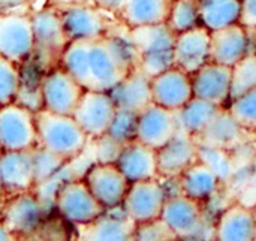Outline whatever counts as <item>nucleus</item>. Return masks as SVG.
<instances>
[{"label":"nucleus","instance_id":"nucleus-29","mask_svg":"<svg viewBox=\"0 0 256 241\" xmlns=\"http://www.w3.org/2000/svg\"><path fill=\"white\" fill-rule=\"evenodd\" d=\"M220 108L222 106L216 104L194 96L183 108L176 111L178 129L195 138H200V135L207 129Z\"/></svg>","mask_w":256,"mask_h":241},{"label":"nucleus","instance_id":"nucleus-19","mask_svg":"<svg viewBox=\"0 0 256 241\" xmlns=\"http://www.w3.org/2000/svg\"><path fill=\"white\" fill-rule=\"evenodd\" d=\"M116 164L130 183L160 177L158 150L138 140L122 146Z\"/></svg>","mask_w":256,"mask_h":241},{"label":"nucleus","instance_id":"nucleus-1","mask_svg":"<svg viewBox=\"0 0 256 241\" xmlns=\"http://www.w3.org/2000/svg\"><path fill=\"white\" fill-rule=\"evenodd\" d=\"M90 88L110 92L138 66L130 36H104L90 44Z\"/></svg>","mask_w":256,"mask_h":241},{"label":"nucleus","instance_id":"nucleus-14","mask_svg":"<svg viewBox=\"0 0 256 241\" xmlns=\"http://www.w3.org/2000/svg\"><path fill=\"white\" fill-rule=\"evenodd\" d=\"M212 62V30L198 26L178 33L174 45V63L188 74H195Z\"/></svg>","mask_w":256,"mask_h":241},{"label":"nucleus","instance_id":"nucleus-40","mask_svg":"<svg viewBox=\"0 0 256 241\" xmlns=\"http://www.w3.org/2000/svg\"><path fill=\"white\" fill-rule=\"evenodd\" d=\"M244 194H250L252 195V202H250V207H252V204L255 202L256 200V153L255 156H254L252 165H250V174L248 177V186L243 190V195Z\"/></svg>","mask_w":256,"mask_h":241},{"label":"nucleus","instance_id":"nucleus-39","mask_svg":"<svg viewBox=\"0 0 256 241\" xmlns=\"http://www.w3.org/2000/svg\"><path fill=\"white\" fill-rule=\"evenodd\" d=\"M240 22L252 34H256V0H243Z\"/></svg>","mask_w":256,"mask_h":241},{"label":"nucleus","instance_id":"nucleus-45","mask_svg":"<svg viewBox=\"0 0 256 241\" xmlns=\"http://www.w3.org/2000/svg\"><path fill=\"white\" fill-rule=\"evenodd\" d=\"M252 212H254V216H255V220H256V200H255V202L252 204Z\"/></svg>","mask_w":256,"mask_h":241},{"label":"nucleus","instance_id":"nucleus-42","mask_svg":"<svg viewBox=\"0 0 256 241\" xmlns=\"http://www.w3.org/2000/svg\"><path fill=\"white\" fill-rule=\"evenodd\" d=\"M6 240H15V236L3 225V222L0 220V241Z\"/></svg>","mask_w":256,"mask_h":241},{"label":"nucleus","instance_id":"nucleus-11","mask_svg":"<svg viewBox=\"0 0 256 241\" xmlns=\"http://www.w3.org/2000/svg\"><path fill=\"white\" fill-rule=\"evenodd\" d=\"M84 180L93 195L106 210L122 207L130 188V182L116 162H96L88 168Z\"/></svg>","mask_w":256,"mask_h":241},{"label":"nucleus","instance_id":"nucleus-31","mask_svg":"<svg viewBox=\"0 0 256 241\" xmlns=\"http://www.w3.org/2000/svg\"><path fill=\"white\" fill-rule=\"evenodd\" d=\"M90 44L86 40H72L60 57V66L86 88H90Z\"/></svg>","mask_w":256,"mask_h":241},{"label":"nucleus","instance_id":"nucleus-16","mask_svg":"<svg viewBox=\"0 0 256 241\" xmlns=\"http://www.w3.org/2000/svg\"><path fill=\"white\" fill-rule=\"evenodd\" d=\"M178 132V123L176 111H171L158 104L148 105L138 114V132L136 140L153 147L162 148Z\"/></svg>","mask_w":256,"mask_h":241},{"label":"nucleus","instance_id":"nucleus-30","mask_svg":"<svg viewBox=\"0 0 256 241\" xmlns=\"http://www.w3.org/2000/svg\"><path fill=\"white\" fill-rule=\"evenodd\" d=\"M243 0H200L201 24L208 30H219L240 22Z\"/></svg>","mask_w":256,"mask_h":241},{"label":"nucleus","instance_id":"nucleus-10","mask_svg":"<svg viewBox=\"0 0 256 241\" xmlns=\"http://www.w3.org/2000/svg\"><path fill=\"white\" fill-rule=\"evenodd\" d=\"M36 50L32 15L0 14V54L15 63L26 62Z\"/></svg>","mask_w":256,"mask_h":241},{"label":"nucleus","instance_id":"nucleus-37","mask_svg":"<svg viewBox=\"0 0 256 241\" xmlns=\"http://www.w3.org/2000/svg\"><path fill=\"white\" fill-rule=\"evenodd\" d=\"M228 110L244 129L249 132L256 130V88L231 99Z\"/></svg>","mask_w":256,"mask_h":241},{"label":"nucleus","instance_id":"nucleus-34","mask_svg":"<svg viewBox=\"0 0 256 241\" xmlns=\"http://www.w3.org/2000/svg\"><path fill=\"white\" fill-rule=\"evenodd\" d=\"M256 88V52H249L232 66L231 99ZM230 99V100H231Z\"/></svg>","mask_w":256,"mask_h":241},{"label":"nucleus","instance_id":"nucleus-28","mask_svg":"<svg viewBox=\"0 0 256 241\" xmlns=\"http://www.w3.org/2000/svg\"><path fill=\"white\" fill-rule=\"evenodd\" d=\"M180 182L183 195L201 202L212 200L222 184L218 174L200 159L180 176Z\"/></svg>","mask_w":256,"mask_h":241},{"label":"nucleus","instance_id":"nucleus-32","mask_svg":"<svg viewBox=\"0 0 256 241\" xmlns=\"http://www.w3.org/2000/svg\"><path fill=\"white\" fill-rule=\"evenodd\" d=\"M166 24L177 34L201 26L200 0H174Z\"/></svg>","mask_w":256,"mask_h":241},{"label":"nucleus","instance_id":"nucleus-2","mask_svg":"<svg viewBox=\"0 0 256 241\" xmlns=\"http://www.w3.org/2000/svg\"><path fill=\"white\" fill-rule=\"evenodd\" d=\"M36 128L38 147L66 162L75 159L90 138L74 116L51 112L45 108L36 111Z\"/></svg>","mask_w":256,"mask_h":241},{"label":"nucleus","instance_id":"nucleus-43","mask_svg":"<svg viewBox=\"0 0 256 241\" xmlns=\"http://www.w3.org/2000/svg\"><path fill=\"white\" fill-rule=\"evenodd\" d=\"M8 192H6V188H4V184H3V180H2V174H0V204L3 202V200H4V195H6Z\"/></svg>","mask_w":256,"mask_h":241},{"label":"nucleus","instance_id":"nucleus-26","mask_svg":"<svg viewBox=\"0 0 256 241\" xmlns=\"http://www.w3.org/2000/svg\"><path fill=\"white\" fill-rule=\"evenodd\" d=\"M80 238L82 240H134L136 224L122 210L120 216L106 210L96 220L80 225Z\"/></svg>","mask_w":256,"mask_h":241},{"label":"nucleus","instance_id":"nucleus-27","mask_svg":"<svg viewBox=\"0 0 256 241\" xmlns=\"http://www.w3.org/2000/svg\"><path fill=\"white\" fill-rule=\"evenodd\" d=\"M174 0H124L117 15L129 27L162 24L168 21Z\"/></svg>","mask_w":256,"mask_h":241},{"label":"nucleus","instance_id":"nucleus-7","mask_svg":"<svg viewBox=\"0 0 256 241\" xmlns=\"http://www.w3.org/2000/svg\"><path fill=\"white\" fill-rule=\"evenodd\" d=\"M86 87L62 66L46 72L39 84L40 108L51 112L72 116Z\"/></svg>","mask_w":256,"mask_h":241},{"label":"nucleus","instance_id":"nucleus-3","mask_svg":"<svg viewBox=\"0 0 256 241\" xmlns=\"http://www.w3.org/2000/svg\"><path fill=\"white\" fill-rule=\"evenodd\" d=\"M129 36L138 51V68L148 76L153 78L176 66L174 45L177 33L166 22L129 28Z\"/></svg>","mask_w":256,"mask_h":241},{"label":"nucleus","instance_id":"nucleus-25","mask_svg":"<svg viewBox=\"0 0 256 241\" xmlns=\"http://www.w3.org/2000/svg\"><path fill=\"white\" fill-rule=\"evenodd\" d=\"M246 132L249 130L244 129L234 118L230 110L222 106L216 114V117L212 120V123L207 126V129L196 140L201 144H207L231 152L243 144Z\"/></svg>","mask_w":256,"mask_h":241},{"label":"nucleus","instance_id":"nucleus-33","mask_svg":"<svg viewBox=\"0 0 256 241\" xmlns=\"http://www.w3.org/2000/svg\"><path fill=\"white\" fill-rule=\"evenodd\" d=\"M200 160L207 164L219 177V180L224 183H228L232 180L234 176V164L232 158L230 156V150L201 144L200 142V153H198Z\"/></svg>","mask_w":256,"mask_h":241},{"label":"nucleus","instance_id":"nucleus-23","mask_svg":"<svg viewBox=\"0 0 256 241\" xmlns=\"http://www.w3.org/2000/svg\"><path fill=\"white\" fill-rule=\"evenodd\" d=\"M110 94L117 108L140 114L153 104L152 76L136 66L114 88L110 90Z\"/></svg>","mask_w":256,"mask_h":241},{"label":"nucleus","instance_id":"nucleus-24","mask_svg":"<svg viewBox=\"0 0 256 241\" xmlns=\"http://www.w3.org/2000/svg\"><path fill=\"white\" fill-rule=\"evenodd\" d=\"M214 240H256V220L252 207L238 201L222 212L214 225Z\"/></svg>","mask_w":256,"mask_h":241},{"label":"nucleus","instance_id":"nucleus-17","mask_svg":"<svg viewBox=\"0 0 256 241\" xmlns=\"http://www.w3.org/2000/svg\"><path fill=\"white\" fill-rule=\"evenodd\" d=\"M252 33L236 22L228 27L212 32V62L232 68L244 56L254 52L250 48Z\"/></svg>","mask_w":256,"mask_h":241},{"label":"nucleus","instance_id":"nucleus-5","mask_svg":"<svg viewBox=\"0 0 256 241\" xmlns=\"http://www.w3.org/2000/svg\"><path fill=\"white\" fill-rule=\"evenodd\" d=\"M54 204L58 214L76 226L87 225L106 212L84 178L63 183L56 192Z\"/></svg>","mask_w":256,"mask_h":241},{"label":"nucleus","instance_id":"nucleus-20","mask_svg":"<svg viewBox=\"0 0 256 241\" xmlns=\"http://www.w3.org/2000/svg\"><path fill=\"white\" fill-rule=\"evenodd\" d=\"M200 142L195 136L178 129L177 135L158 150L160 177H180L200 158Z\"/></svg>","mask_w":256,"mask_h":241},{"label":"nucleus","instance_id":"nucleus-9","mask_svg":"<svg viewBox=\"0 0 256 241\" xmlns=\"http://www.w3.org/2000/svg\"><path fill=\"white\" fill-rule=\"evenodd\" d=\"M116 112L117 105L110 92L86 88L72 116L90 138L100 140L106 135Z\"/></svg>","mask_w":256,"mask_h":241},{"label":"nucleus","instance_id":"nucleus-22","mask_svg":"<svg viewBox=\"0 0 256 241\" xmlns=\"http://www.w3.org/2000/svg\"><path fill=\"white\" fill-rule=\"evenodd\" d=\"M33 33L36 50L45 52L46 56H57L58 62L62 52L69 44V39L64 33L60 10L45 8L32 15Z\"/></svg>","mask_w":256,"mask_h":241},{"label":"nucleus","instance_id":"nucleus-13","mask_svg":"<svg viewBox=\"0 0 256 241\" xmlns=\"http://www.w3.org/2000/svg\"><path fill=\"white\" fill-rule=\"evenodd\" d=\"M102 10L105 9L92 8L84 3H74L60 9L63 28L69 42H93L106 36L108 22Z\"/></svg>","mask_w":256,"mask_h":241},{"label":"nucleus","instance_id":"nucleus-6","mask_svg":"<svg viewBox=\"0 0 256 241\" xmlns=\"http://www.w3.org/2000/svg\"><path fill=\"white\" fill-rule=\"evenodd\" d=\"M164 222L171 228L177 238L183 240H204L210 226L204 216L202 202L186 195H176L166 200L162 216Z\"/></svg>","mask_w":256,"mask_h":241},{"label":"nucleus","instance_id":"nucleus-35","mask_svg":"<svg viewBox=\"0 0 256 241\" xmlns=\"http://www.w3.org/2000/svg\"><path fill=\"white\" fill-rule=\"evenodd\" d=\"M138 132V112L117 108V112L108 128L106 136L123 146L136 140Z\"/></svg>","mask_w":256,"mask_h":241},{"label":"nucleus","instance_id":"nucleus-15","mask_svg":"<svg viewBox=\"0 0 256 241\" xmlns=\"http://www.w3.org/2000/svg\"><path fill=\"white\" fill-rule=\"evenodd\" d=\"M152 94L154 104L178 111L195 96L192 75L172 66L152 78Z\"/></svg>","mask_w":256,"mask_h":241},{"label":"nucleus","instance_id":"nucleus-21","mask_svg":"<svg viewBox=\"0 0 256 241\" xmlns=\"http://www.w3.org/2000/svg\"><path fill=\"white\" fill-rule=\"evenodd\" d=\"M0 174L8 194L32 190L38 183L33 150L2 152Z\"/></svg>","mask_w":256,"mask_h":241},{"label":"nucleus","instance_id":"nucleus-46","mask_svg":"<svg viewBox=\"0 0 256 241\" xmlns=\"http://www.w3.org/2000/svg\"><path fill=\"white\" fill-rule=\"evenodd\" d=\"M2 152H3V150H2V147H0V153H2Z\"/></svg>","mask_w":256,"mask_h":241},{"label":"nucleus","instance_id":"nucleus-44","mask_svg":"<svg viewBox=\"0 0 256 241\" xmlns=\"http://www.w3.org/2000/svg\"><path fill=\"white\" fill-rule=\"evenodd\" d=\"M21 2H24V0H6L8 4H18V3H21Z\"/></svg>","mask_w":256,"mask_h":241},{"label":"nucleus","instance_id":"nucleus-8","mask_svg":"<svg viewBox=\"0 0 256 241\" xmlns=\"http://www.w3.org/2000/svg\"><path fill=\"white\" fill-rule=\"evenodd\" d=\"M44 218V206L32 190L14 194L0 212V220L15 238L33 236L40 228Z\"/></svg>","mask_w":256,"mask_h":241},{"label":"nucleus","instance_id":"nucleus-38","mask_svg":"<svg viewBox=\"0 0 256 241\" xmlns=\"http://www.w3.org/2000/svg\"><path fill=\"white\" fill-rule=\"evenodd\" d=\"M176 234L171 231V228L164 222L162 218L138 224L134 240H176Z\"/></svg>","mask_w":256,"mask_h":241},{"label":"nucleus","instance_id":"nucleus-41","mask_svg":"<svg viewBox=\"0 0 256 241\" xmlns=\"http://www.w3.org/2000/svg\"><path fill=\"white\" fill-rule=\"evenodd\" d=\"M99 8H102V9H105V10H108V12H114V14H117L118 10H120V8H122V4H123V2L124 0H93Z\"/></svg>","mask_w":256,"mask_h":241},{"label":"nucleus","instance_id":"nucleus-12","mask_svg":"<svg viewBox=\"0 0 256 241\" xmlns=\"http://www.w3.org/2000/svg\"><path fill=\"white\" fill-rule=\"evenodd\" d=\"M166 194L159 178L130 183V188L122 204L124 213L138 225L159 219L162 216Z\"/></svg>","mask_w":256,"mask_h":241},{"label":"nucleus","instance_id":"nucleus-36","mask_svg":"<svg viewBox=\"0 0 256 241\" xmlns=\"http://www.w3.org/2000/svg\"><path fill=\"white\" fill-rule=\"evenodd\" d=\"M21 90L18 63L0 54V106L16 100Z\"/></svg>","mask_w":256,"mask_h":241},{"label":"nucleus","instance_id":"nucleus-18","mask_svg":"<svg viewBox=\"0 0 256 241\" xmlns=\"http://www.w3.org/2000/svg\"><path fill=\"white\" fill-rule=\"evenodd\" d=\"M232 68L208 62L200 70L192 74L194 94L219 106H225L231 99Z\"/></svg>","mask_w":256,"mask_h":241},{"label":"nucleus","instance_id":"nucleus-4","mask_svg":"<svg viewBox=\"0 0 256 241\" xmlns=\"http://www.w3.org/2000/svg\"><path fill=\"white\" fill-rule=\"evenodd\" d=\"M0 147L3 152L38 147L36 111L16 102L0 106Z\"/></svg>","mask_w":256,"mask_h":241}]
</instances>
